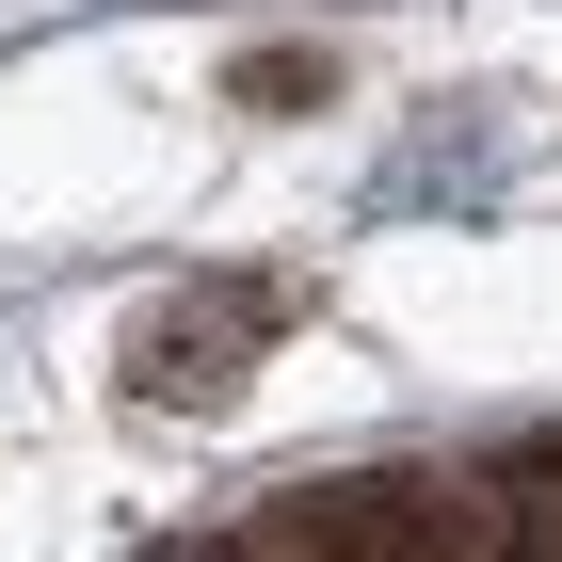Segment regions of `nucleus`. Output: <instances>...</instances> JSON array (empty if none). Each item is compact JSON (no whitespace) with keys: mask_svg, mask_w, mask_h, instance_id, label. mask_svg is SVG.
Instances as JSON below:
<instances>
[{"mask_svg":"<svg viewBox=\"0 0 562 562\" xmlns=\"http://www.w3.org/2000/svg\"><path fill=\"white\" fill-rule=\"evenodd\" d=\"M273 322H290L273 273H193V290H161L130 322V402H145V418H225V402L258 386Z\"/></svg>","mask_w":562,"mask_h":562,"instance_id":"1","label":"nucleus"},{"mask_svg":"<svg viewBox=\"0 0 562 562\" xmlns=\"http://www.w3.org/2000/svg\"><path fill=\"white\" fill-rule=\"evenodd\" d=\"M225 97L290 130V113H322V97H338V48H241V65H225Z\"/></svg>","mask_w":562,"mask_h":562,"instance_id":"2","label":"nucleus"}]
</instances>
